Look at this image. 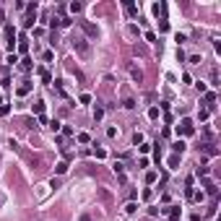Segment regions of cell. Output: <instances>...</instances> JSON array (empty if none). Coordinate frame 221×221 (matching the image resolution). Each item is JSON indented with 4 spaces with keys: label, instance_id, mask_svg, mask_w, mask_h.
Instances as JSON below:
<instances>
[{
    "label": "cell",
    "instance_id": "20",
    "mask_svg": "<svg viewBox=\"0 0 221 221\" xmlns=\"http://www.w3.org/2000/svg\"><path fill=\"white\" fill-rule=\"evenodd\" d=\"M8 112H11V107H8V104H0V117H5Z\"/></svg>",
    "mask_w": 221,
    "mask_h": 221
},
{
    "label": "cell",
    "instance_id": "3",
    "mask_svg": "<svg viewBox=\"0 0 221 221\" xmlns=\"http://www.w3.org/2000/svg\"><path fill=\"white\" fill-rule=\"evenodd\" d=\"M81 26H83V31H86L88 36H99V29L94 26V24H88V21H83V24H81Z\"/></svg>",
    "mask_w": 221,
    "mask_h": 221
},
{
    "label": "cell",
    "instance_id": "24",
    "mask_svg": "<svg viewBox=\"0 0 221 221\" xmlns=\"http://www.w3.org/2000/svg\"><path fill=\"white\" fill-rule=\"evenodd\" d=\"M122 104H125V109H133V107H135V101H133V99H125Z\"/></svg>",
    "mask_w": 221,
    "mask_h": 221
},
{
    "label": "cell",
    "instance_id": "23",
    "mask_svg": "<svg viewBox=\"0 0 221 221\" xmlns=\"http://www.w3.org/2000/svg\"><path fill=\"white\" fill-rule=\"evenodd\" d=\"M133 143H135V146L143 143V135H141V133H135V135H133Z\"/></svg>",
    "mask_w": 221,
    "mask_h": 221
},
{
    "label": "cell",
    "instance_id": "19",
    "mask_svg": "<svg viewBox=\"0 0 221 221\" xmlns=\"http://www.w3.org/2000/svg\"><path fill=\"white\" fill-rule=\"evenodd\" d=\"M78 141H81V143H88L91 138H88V133H78Z\"/></svg>",
    "mask_w": 221,
    "mask_h": 221
},
{
    "label": "cell",
    "instance_id": "4",
    "mask_svg": "<svg viewBox=\"0 0 221 221\" xmlns=\"http://www.w3.org/2000/svg\"><path fill=\"white\" fill-rule=\"evenodd\" d=\"M31 86H34V83H31V81H24V83H21V86H18V96H26V94H29V91H31Z\"/></svg>",
    "mask_w": 221,
    "mask_h": 221
},
{
    "label": "cell",
    "instance_id": "7",
    "mask_svg": "<svg viewBox=\"0 0 221 221\" xmlns=\"http://www.w3.org/2000/svg\"><path fill=\"white\" fill-rule=\"evenodd\" d=\"M180 216H182L180 205H172V208H169V219H172V221H180Z\"/></svg>",
    "mask_w": 221,
    "mask_h": 221
},
{
    "label": "cell",
    "instance_id": "18",
    "mask_svg": "<svg viewBox=\"0 0 221 221\" xmlns=\"http://www.w3.org/2000/svg\"><path fill=\"white\" fill-rule=\"evenodd\" d=\"M148 117H151V120H156V117H159V107H151L148 109Z\"/></svg>",
    "mask_w": 221,
    "mask_h": 221
},
{
    "label": "cell",
    "instance_id": "25",
    "mask_svg": "<svg viewBox=\"0 0 221 221\" xmlns=\"http://www.w3.org/2000/svg\"><path fill=\"white\" fill-rule=\"evenodd\" d=\"M208 174V167H198V177H205Z\"/></svg>",
    "mask_w": 221,
    "mask_h": 221
},
{
    "label": "cell",
    "instance_id": "12",
    "mask_svg": "<svg viewBox=\"0 0 221 221\" xmlns=\"http://www.w3.org/2000/svg\"><path fill=\"white\" fill-rule=\"evenodd\" d=\"M125 11H128V13H130V16H135V13H138V11H135V5H133V3H130V0H125Z\"/></svg>",
    "mask_w": 221,
    "mask_h": 221
},
{
    "label": "cell",
    "instance_id": "16",
    "mask_svg": "<svg viewBox=\"0 0 221 221\" xmlns=\"http://www.w3.org/2000/svg\"><path fill=\"white\" fill-rule=\"evenodd\" d=\"M70 11L73 13H81V11H83V5H81V3H70Z\"/></svg>",
    "mask_w": 221,
    "mask_h": 221
},
{
    "label": "cell",
    "instance_id": "15",
    "mask_svg": "<svg viewBox=\"0 0 221 221\" xmlns=\"http://www.w3.org/2000/svg\"><path fill=\"white\" fill-rule=\"evenodd\" d=\"M101 117H104V109L96 107V109H94V120H101Z\"/></svg>",
    "mask_w": 221,
    "mask_h": 221
},
{
    "label": "cell",
    "instance_id": "8",
    "mask_svg": "<svg viewBox=\"0 0 221 221\" xmlns=\"http://www.w3.org/2000/svg\"><path fill=\"white\" fill-rule=\"evenodd\" d=\"M135 211H138V203H135V200H130L128 205H125V213H128V216H133Z\"/></svg>",
    "mask_w": 221,
    "mask_h": 221
},
{
    "label": "cell",
    "instance_id": "27",
    "mask_svg": "<svg viewBox=\"0 0 221 221\" xmlns=\"http://www.w3.org/2000/svg\"><path fill=\"white\" fill-rule=\"evenodd\" d=\"M3 18H5V13H3V11H0V21H3Z\"/></svg>",
    "mask_w": 221,
    "mask_h": 221
},
{
    "label": "cell",
    "instance_id": "11",
    "mask_svg": "<svg viewBox=\"0 0 221 221\" xmlns=\"http://www.w3.org/2000/svg\"><path fill=\"white\" fill-rule=\"evenodd\" d=\"M55 172L57 174H65V172H68V161H60V164L55 167Z\"/></svg>",
    "mask_w": 221,
    "mask_h": 221
},
{
    "label": "cell",
    "instance_id": "26",
    "mask_svg": "<svg viewBox=\"0 0 221 221\" xmlns=\"http://www.w3.org/2000/svg\"><path fill=\"white\" fill-rule=\"evenodd\" d=\"M81 221H91V216H88V213H83V216H81Z\"/></svg>",
    "mask_w": 221,
    "mask_h": 221
},
{
    "label": "cell",
    "instance_id": "9",
    "mask_svg": "<svg viewBox=\"0 0 221 221\" xmlns=\"http://www.w3.org/2000/svg\"><path fill=\"white\" fill-rule=\"evenodd\" d=\"M172 148H174V153H182V151H185V141H174Z\"/></svg>",
    "mask_w": 221,
    "mask_h": 221
},
{
    "label": "cell",
    "instance_id": "13",
    "mask_svg": "<svg viewBox=\"0 0 221 221\" xmlns=\"http://www.w3.org/2000/svg\"><path fill=\"white\" fill-rule=\"evenodd\" d=\"M203 151H205V153H208V156H216V153H219V151H216V148H213V146H211V143H208V146H203Z\"/></svg>",
    "mask_w": 221,
    "mask_h": 221
},
{
    "label": "cell",
    "instance_id": "14",
    "mask_svg": "<svg viewBox=\"0 0 221 221\" xmlns=\"http://www.w3.org/2000/svg\"><path fill=\"white\" fill-rule=\"evenodd\" d=\"M216 101V94H211V91H205V104H213Z\"/></svg>",
    "mask_w": 221,
    "mask_h": 221
},
{
    "label": "cell",
    "instance_id": "21",
    "mask_svg": "<svg viewBox=\"0 0 221 221\" xmlns=\"http://www.w3.org/2000/svg\"><path fill=\"white\" fill-rule=\"evenodd\" d=\"M21 68H24V70H31V60H29V57H24V63H21Z\"/></svg>",
    "mask_w": 221,
    "mask_h": 221
},
{
    "label": "cell",
    "instance_id": "10",
    "mask_svg": "<svg viewBox=\"0 0 221 221\" xmlns=\"http://www.w3.org/2000/svg\"><path fill=\"white\" fill-rule=\"evenodd\" d=\"M130 76H133V81H138V83H141V81H143V73L138 70V68H133V70H130Z\"/></svg>",
    "mask_w": 221,
    "mask_h": 221
},
{
    "label": "cell",
    "instance_id": "2",
    "mask_svg": "<svg viewBox=\"0 0 221 221\" xmlns=\"http://www.w3.org/2000/svg\"><path fill=\"white\" fill-rule=\"evenodd\" d=\"M180 133H185V135H193V133H195L193 122H190V120H182V125H180Z\"/></svg>",
    "mask_w": 221,
    "mask_h": 221
},
{
    "label": "cell",
    "instance_id": "22",
    "mask_svg": "<svg viewBox=\"0 0 221 221\" xmlns=\"http://www.w3.org/2000/svg\"><path fill=\"white\" fill-rule=\"evenodd\" d=\"M177 164H180V156H177V153H174V156H172V159H169V167H172V169H174Z\"/></svg>",
    "mask_w": 221,
    "mask_h": 221
},
{
    "label": "cell",
    "instance_id": "5",
    "mask_svg": "<svg viewBox=\"0 0 221 221\" xmlns=\"http://www.w3.org/2000/svg\"><path fill=\"white\" fill-rule=\"evenodd\" d=\"M18 52H21V55H24V52H29V39H26L24 34L18 36Z\"/></svg>",
    "mask_w": 221,
    "mask_h": 221
},
{
    "label": "cell",
    "instance_id": "17",
    "mask_svg": "<svg viewBox=\"0 0 221 221\" xmlns=\"http://www.w3.org/2000/svg\"><path fill=\"white\" fill-rule=\"evenodd\" d=\"M34 112L36 115H44V104H42V101H36V104H34Z\"/></svg>",
    "mask_w": 221,
    "mask_h": 221
},
{
    "label": "cell",
    "instance_id": "1",
    "mask_svg": "<svg viewBox=\"0 0 221 221\" xmlns=\"http://www.w3.org/2000/svg\"><path fill=\"white\" fill-rule=\"evenodd\" d=\"M73 47H76V52L81 57H86L88 52H91V47H88V42L83 39V36H76V39H73Z\"/></svg>",
    "mask_w": 221,
    "mask_h": 221
},
{
    "label": "cell",
    "instance_id": "6",
    "mask_svg": "<svg viewBox=\"0 0 221 221\" xmlns=\"http://www.w3.org/2000/svg\"><path fill=\"white\" fill-rule=\"evenodd\" d=\"M203 187H205V193H208V195H216L219 193V190H216V182H211V180H205Z\"/></svg>",
    "mask_w": 221,
    "mask_h": 221
}]
</instances>
